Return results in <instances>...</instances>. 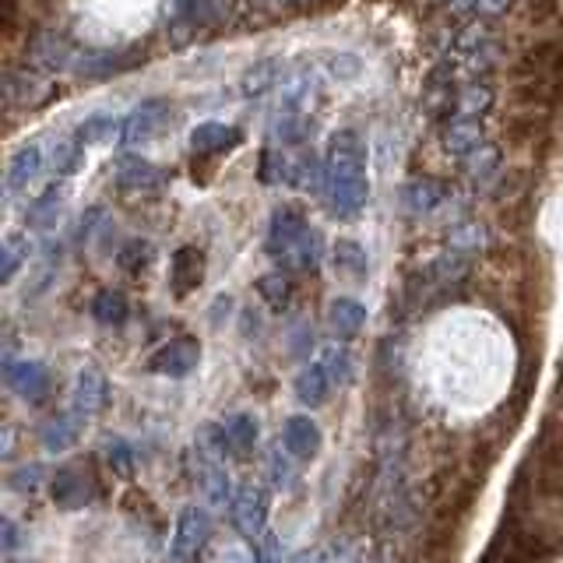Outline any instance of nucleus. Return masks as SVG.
Segmentation results:
<instances>
[{
  "label": "nucleus",
  "instance_id": "6ab92c4d",
  "mask_svg": "<svg viewBox=\"0 0 563 563\" xmlns=\"http://www.w3.org/2000/svg\"><path fill=\"white\" fill-rule=\"evenodd\" d=\"M328 324H331L334 334H339V339H356V334L363 331V324H366V307L360 303V299H352V296H339L328 307Z\"/></svg>",
  "mask_w": 563,
  "mask_h": 563
},
{
  "label": "nucleus",
  "instance_id": "473e14b6",
  "mask_svg": "<svg viewBox=\"0 0 563 563\" xmlns=\"http://www.w3.org/2000/svg\"><path fill=\"white\" fill-rule=\"evenodd\" d=\"M317 363H321V366L328 369V374L334 377V384H342V380L349 377V352L339 349V345L324 349V352H321V360H317Z\"/></svg>",
  "mask_w": 563,
  "mask_h": 563
},
{
  "label": "nucleus",
  "instance_id": "423d86ee",
  "mask_svg": "<svg viewBox=\"0 0 563 563\" xmlns=\"http://www.w3.org/2000/svg\"><path fill=\"white\" fill-rule=\"evenodd\" d=\"M49 497L57 507L64 510H78V507H88L96 497V479L92 472H88L85 465H64L57 468V475H53L49 483Z\"/></svg>",
  "mask_w": 563,
  "mask_h": 563
},
{
  "label": "nucleus",
  "instance_id": "9b49d317",
  "mask_svg": "<svg viewBox=\"0 0 563 563\" xmlns=\"http://www.w3.org/2000/svg\"><path fill=\"white\" fill-rule=\"evenodd\" d=\"M8 384H11V391L22 395L25 401H43L53 391V377L40 360L8 363Z\"/></svg>",
  "mask_w": 563,
  "mask_h": 563
},
{
  "label": "nucleus",
  "instance_id": "20e7f679",
  "mask_svg": "<svg viewBox=\"0 0 563 563\" xmlns=\"http://www.w3.org/2000/svg\"><path fill=\"white\" fill-rule=\"evenodd\" d=\"M211 539V518H208V510L198 507V504H190L180 510V518H176V528H173V563H190V560H198L201 550L208 545Z\"/></svg>",
  "mask_w": 563,
  "mask_h": 563
},
{
  "label": "nucleus",
  "instance_id": "1a4fd4ad",
  "mask_svg": "<svg viewBox=\"0 0 563 563\" xmlns=\"http://www.w3.org/2000/svg\"><path fill=\"white\" fill-rule=\"evenodd\" d=\"M43 163H46V152H43L40 141H25V145H18L14 155L8 158V180H4V190H8V194H22V190H29L35 180H40Z\"/></svg>",
  "mask_w": 563,
  "mask_h": 563
},
{
  "label": "nucleus",
  "instance_id": "cd10ccee",
  "mask_svg": "<svg viewBox=\"0 0 563 563\" xmlns=\"http://www.w3.org/2000/svg\"><path fill=\"white\" fill-rule=\"evenodd\" d=\"M257 292L268 307L275 310H286L289 299H292V278L286 272H272V275H261L257 278Z\"/></svg>",
  "mask_w": 563,
  "mask_h": 563
},
{
  "label": "nucleus",
  "instance_id": "39448f33",
  "mask_svg": "<svg viewBox=\"0 0 563 563\" xmlns=\"http://www.w3.org/2000/svg\"><path fill=\"white\" fill-rule=\"evenodd\" d=\"M198 363H201V342L190 339V334H176V339L152 352L148 369L163 377H187Z\"/></svg>",
  "mask_w": 563,
  "mask_h": 563
},
{
  "label": "nucleus",
  "instance_id": "2f4dec72",
  "mask_svg": "<svg viewBox=\"0 0 563 563\" xmlns=\"http://www.w3.org/2000/svg\"><path fill=\"white\" fill-rule=\"evenodd\" d=\"M324 70L331 78H339V81H349V78H356L360 75V57L356 53H328L324 57Z\"/></svg>",
  "mask_w": 563,
  "mask_h": 563
},
{
  "label": "nucleus",
  "instance_id": "a19ab883",
  "mask_svg": "<svg viewBox=\"0 0 563 563\" xmlns=\"http://www.w3.org/2000/svg\"><path fill=\"white\" fill-rule=\"evenodd\" d=\"M272 8H299V4H313V0H264Z\"/></svg>",
  "mask_w": 563,
  "mask_h": 563
},
{
  "label": "nucleus",
  "instance_id": "4c0bfd02",
  "mask_svg": "<svg viewBox=\"0 0 563 563\" xmlns=\"http://www.w3.org/2000/svg\"><path fill=\"white\" fill-rule=\"evenodd\" d=\"M0 528H4V553H14V545H18V525L11 518L0 521Z\"/></svg>",
  "mask_w": 563,
  "mask_h": 563
},
{
  "label": "nucleus",
  "instance_id": "412c9836",
  "mask_svg": "<svg viewBox=\"0 0 563 563\" xmlns=\"http://www.w3.org/2000/svg\"><path fill=\"white\" fill-rule=\"evenodd\" d=\"M92 317L102 328H123L131 317V303L120 289H99L92 296Z\"/></svg>",
  "mask_w": 563,
  "mask_h": 563
},
{
  "label": "nucleus",
  "instance_id": "393cba45",
  "mask_svg": "<svg viewBox=\"0 0 563 563\" xmlns=\"http://www.w3.org/2000/svg\"><path fill=\"white\" fill-rule=\"evenodd\" d=\"M78 419L81 416H49L40 430V440L46 451H67L78 440Z\"/></svg>",
  "mask_w": 563,
  "mask_h": 563
},
{
  "label": "nucleus",
  "instance_id": "f3484780",
  "mask_svg": "<svg viewBox=\"0 0 563 563\" xmlns=\"http://www.w3.org/2000/svg\"><path fill=\"white\" fill-rule=\"evenodd\" d=\"M222 433L233 457H251L257 448V419L251 412H233L222 419Z\"/></svg>",
  "mask_w": 563,
  "mask_h": 563
},
{
  "label": "nucleus",
  "instance_id": "ea45409f",
  "mask_svg": "<svg viewBox=\"0 0 563 563\" xmlns=\"http://www.w3.org/2000/svg\"><path fill=\"white\" fill-rule=\"evenodd\" d=\"M299 563H334L324 550H313V553H307L303 560H299Z\"/></svg>",
  "mask_w": 563,
  "mask_h": 563
},
{
  "label": "nucleus",
  "instance_id": "58836bf2",
  "mask_svg": "<svg viewBox=\"0 0 563 563\" xmlns=\"http://www.w3.org/2000/svg\"><path fill=\"white\" fill-rule=\"evenodd\" d=\"M216 563H254V556L243 553V550H222Z\"/></svg>",
  "mask_w": 563,
  "mask_h": 563
},
{
  "label": "nucleus",
  "instance_id": "a878e982",
  "mask_svg": "<svg viewBox=\"0 0 563 563\" xmlns=\"http://www.w3.org/2000/svg\"><path fill=\"white\" fill-rule=\"evenodd\" d=\"M278 81H282V67H278V60H261V64H254V67L243 75L240 92L257 99V96H264V92H275Z\"/></svg>",
  "mask_w": 563,
  "mask_h": 563
},
{
  "label": "nucleus",
  "instance_id": "dca6fc26",
  "mask_svg": "<svg viewBox=\"0 0 563 563\" xmlns=\"http://www.w3.org/2000/svg\"><path fill=\"white\" fill-rule=\"evenodd\" d=\"M448 201V187L440 180H430V176H422V180H412L409 187L401 190V205L409 216H433V211Z\"/></svg>",
  "mask_w": 563,
  "mask_h": 563
},
{
  "label": "nucleus",
  "instance_id": "a211bd4d",
  "mask_svg": "<svg viewBox=\"0 0 563 563\" xmlns=\"http://www.w3.org/2000/svg\"><path fill=\"white\" fill-rule=\"evenodd\" d=\"M117 184H120L123 190H158V187L166 184V173L158 169V166H152L148 158L131 155V158H123V163H120V169H117Z\"/></svg>",
  "mask_w": 563,
  "mask_h": 563
},
{
  "label": "nucleus",
  "instance_id": "4be33fe9",
  "mask_svg": "<svg viewBox=\"0 0 563 563\" xmlns=\"http://www.w3.org/2000/svg\"><path fill=\"white\" fill-rule=\"evenodd\" d=\"M60 208H64V190L53 184V187H46L40 198L29 205L25 225L29 229H53V225H57V219H60Z\"/></svg>",
  "mask_w": 563,
  "mask_h": 563
},
{
  "label": "nucleus",
  "instance_id": "2eb2a0df",
  "mask_svg": "<svg viewBox=\"0 0 563 563\" xmlns=\"http://www.w3.org/2000/svg\"><path fill=\"white\" fill-rule=\"evenodd\" d=\"M310 134H313V120L307 110H278L272 123V145L296 148V145H307Z\"/></svg>",
  "mask_w": 563,
  "mask_h": 563
},
{
  "label": "nucleus",
  "instance_id": "f03ea898",
  "mask_svg": "<svg viewBox=\"0 0 563 563\" xmlns=\"http://www.w3.org/2000/svg\"><path fill=\"white\" fill-rule=\"evenodd\" d=\"M264 251H268L282 268L289 272H317L324 257V236L313 229L299 208H275L268 233H264Z\"/></svg>",
  "mask_w": 563,
  "mask_h": 563
},
{
  "label": "nucleus",
  "instance_id": "0eeeda50",
  "mask_svg": "<svg viewBox=\"0 0 563 563\" xmlns=\"http://www.w3.org/2000/svg\"><path fill=\"white\" fill-rule=\"evenodd\" d=\"M233 525L243 539H261L268 525V493L261 486H240L233 497Z\"/></svg>",
  "mask_w": 563,
  "mask_h": 563
},
{
  "label": "nucleus",
  "instance_id": "4468645a",
  "mask_svg": "<svg viewBox=\"0 0 563 563\" xmlns=\"http://www.w3.org/2000/svg\"><path fill=\"white\" fill-rule=\"evenodd\" d=\"M331 387H334V377L328 374V369L321 363H310L296 374L292 391H296L299 405H307V409H321L331 395Z\"/></svg>",
  "mask_w": 563,
  "mask_h": 563
},
{
  "label": "nucleus",
  "instance_id": "f704fd0d",
  "mask_svg": "<svg viewBox=\"0 0 563 563\" xmlns=\"http://www.w3.org/2000/svg\"><path fill=\"white\" fill-rule=\"evenodd\" d=\"M282 560V545L275 536L264 532L261 536V545H257V553H254V563H278Z\"/></svg>",
  "mask_w": 563,
  "mask_h": 563
},
{
  "label": "nucleus",
  "instance_id": "bb28decb",
  "mask_svg": "<svg viewBox=\"0 0 563 563\" xmlns=\"http://www.w3.org/2000/svg\"><path fill=\"white\" fill-rule=\"evenodd\" d=\"M201 486H205V497L211 504H225L233 500V483H229V472L222 468L219 457H205V472H201Z\"/></svg>",
  "mask_w": 563,
  "mask_h": 563
},
{
  "label": "nucleus",
  "instance_id": "5701e85b",
  "mask_svg": "<svg viewBox=\"0 0 563 563\" xmlns=\"http://www.w3.org/2000/svg\"><path fill=\"white\" fill-rule=\"evenodd\" d=\"M334 272L352 278V282H360V278L369 275V257H366V251L356 240H339V243H334Z\"/></svg>",
  "mask_w": 563,
  "mask_h": 563
},
{
  "label": "nucleus",
  "instance_id": "aec40b11",
  "mask_svg": "<svg viewBox=\"0 0 563 563\" xmlns=\"http://www.w3.org/2000/svg\"><path fill=\"white\" fill-rule=\"evenodd\" d=\"M173 18L184 25H211L229 14L233 0H173Z\"/></svg>",
  "mask_w": 563,
  "mask_h": 563
},
{
  "label": "nucleus",
  "instance_id": "c85d7f7f",
  "mask_svg": "<svg viewBox=\"0 0 563 563\" xmlns=\"http://www.w3.org/2000/svg\"><path fill=\"white\" fill-rule=\"evenodd\" d=\"M117 264L128 275H141L152 264V243L148 240H128L117 251Z\"/></svg>",
  "mask_w": 563,
  "mask_h": 563
},
{
  "label": "nucleus",
  "instance_id": "7c9ffc66",
  "mask_svg": "<svg viewBox=\"0 0 563 563\" xmlns=\"http://www.w3.org/2000/svg\"><path fill=\"white\" fill-rule=\"evenodd\" d=\"M106 462H110V468L117 475H131L134 472V448L128 444V440L110 437L106 440Z\"/></svg>",
  "mask_w": 563,
  "mask_h": 563
},
{
  "label": "nucleus",
  "instance_id": "c756f323",
  "mask_svg": "<svg viewBox=\"0 0 563 563\" xmlns=\"http://www.w3.org/2000/svg\"><path fill=\"white\" fill-rule=\"evenodd\" d=\"M25 261H29V243L22 236H8L4 246H0V282L8 286Z\"/></svg>",
  "mask_w": 563,
  "mask_h": 563
},
{
  "label": "nucleus",
  "instance_id": "f8f14e48",
  "mask_svg": "<svg viewBox=\"0 0 563 563\" xmlns=\"http://www.w3.org/2000/svg\"><path fill=\"white\" fill-rule=\"evenodd\" d=\"M205 282V251L201 246H180L169 261V286L176 296H190Z\"/></svg>",
  "mask_w": 563,
  "mask_h": 563
},
{
  "label": "nucleus",
  "instance_id": "b1692460",
  "mask_svg": "<svg viewBox=\"0 0 563 563\" xmlns=\"http://www.w3.org/2000/svg\"><path fill=\"white\" fill-rule=\"evenodd\" d=\"M120 123H123V117H117V113H92V117H85L78 128H75V137L81 148H88V145H96V141H102V137H113V134H120Z\"/></svg>",
  "mask_w": 563,
  "mask_h": 563
},
{
  "label": "nucleus",
  "instance_id": "7ed1b4c3",
  "mask_svg": "<svg viewBox=\"0 0 563 563\" xmlns=\"http://www.w3.org/2000/svg\"><path fill=\"white\" fill-rule=\"evenodd\" d=\"M173 117V106L169 99L163 96H148V99H141L134 110L123 117L120 123V145L123 148H141V145H148V141L166 128Z\"/></svg>",
  "mask_w": 563,
  "mask_h": 563
},
{
  "label": "nucleus",
  "instance_id": "e433bc0d",
  "mask_svg": "<svg viewBox=\"0 0 563 563\" xmlns=\"http://www.w3.org/2000/svg\"><path fill=\"white\" fill-rule=\"evenodd\" d=\"M468 4L479 14H500V11L510 8V0H468Z\"/></svg>",
  "mask_w": 563,
  "mask_h": 563
},
{
  "label": "nucleus",
  "instance_id": "72a5a7b5",
  "mask_svg": "<svg viewBox=\"0 0 563 563\" xmlns=\"http://www.w3.org/2000/svg\"><path fill=\"white\" fill-rule=\"evenodd\" d=\"M8 483L18 493H35V489H40V483H43V465H22V468H14Z\"/></svg>",
  "mask_w": 563,
  "mask_h": 563
},
{
  "label": "nucleus",
  "instance_id": "9d476101",
  "mask_svg": "<svg viewBox=\"0 0 563 563\" xmlns=\"http://www.w3.org/2000/svg\"><path fill=\"white\" fill-rule=\"evenodd\" d=\"M110 401V380L99 366H81L78 380H75V395H70V405H75V416H99Z\"/></svg>",
  "mask_w": 563,
  "mask_h": 563
},
{
  "label": "nucleus",
  "instance_id": "f257e3e1",
  "mask_svg": "<svg viewBox=\"0 0 563 563\" xmlns=\"http://www.w3.org/2000/svg\"><path fill=\"white\" fill-rule=\"evenodd\" d=\"M324 201L334 219H356L369 201L366 145L356 131H339L324 152Z\"/></svg>",
  "mask_w": 563,
  "mask_h": 563
},
{
  "label": "nucleus",
  "instance_id": "c9c22d12",
  "mask_svg": "<svg viewBox=\"0 0 563 563\" xmlns=\"http://www.w3.org/2000/svg\"><path fill=\"white\" fill-rule=\"evenodd\" d=\"M289 479H292V475H289V462H282L278 451H272V483L275 486H289Z\"/></svg>",
  "mask_w": 563,
  "mask_h": 563
},
{
  "label": "nucleus",
  "instance_id": "ddd939ff",
  "mask_svg": "<svg viewBox=\"0 0 563 563\" xmlns=\"http://www.w3.org/2000/svg\"><path fill=\"white\" fill-rule=\"evenodd\" d=\"M243 141V131L222 120H205L190 131V148L201 155H225Z\"/></svg>",
  "mask_w": 563,
  "mask_h": 563
},
{
  "label": "nucleus",
  "instance_id": "6e6552de",
  "mask_svg": "<svg viewBox=\"0 0 563 563\" xmlns=\"http://www.w3.org/2000/svg\"><path fill=\"white\" fill-rule=\"evenodd\" d=\"M278 440H282V451H286V454L299 457V462H313V457L321 454L324 433L310 416H289L286 422H282Z\"/></svg>",
  "mask_w": 563,
  "mask_h": 563
}]
</instances>
